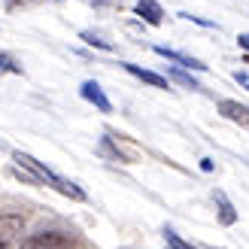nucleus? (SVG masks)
<instances>
[{
	"label": "nucleus",
	"instance_id": "f257e3e1",
	"mask_svg": "<svg viewBox=\"0 0 249 249\" xmlns=\"http://www.w3.org/2000/svg\"><path fill=\"white\" fill-rule=\"evenodd\" d=\"M12 161H16V164H21L24 170H31L34 177L40 179V185H52L55 192L73 197V201H85V192L79 189L76 182H70V179H64V177H58V173H52L46 164H40L34 155H28V152H16V155H12Z\"/></svg>",
	"mask_w": 249,
	"mask_h": 249
},
{
	"label": "nucleus",
	"instance_id": "f03ea898",
	"mask_svg": "<svg viewBox=\"0 0 249 249\" xmlns=\"http://www.w3.org/2000/svg\"><path fill=\"white\" fill-rule=\"evenodd\" d=\"M24 222L18 216H0V249H18Z\"/></svg>",
	"mask_w": 249,
	"mask_h": 249
},
{
	"label": "nucleus",
	"instance_id": "7ed1b4c3",
	"mask_svg": "<svg viewBox=\"0 0 249 249\" xmlns=\"http://www.w3.org/2000/svg\"><path fill=\"white\" fill-rule=\"evenodd\" d=\"M18 249H70V240L64 237V234L46 231V234H34V237H28Z\"/></svg>",
	"mask_w": 249,
	"mask_h": 249
},
{
	"label": "nucleus",
	"instance_id": "20e7f679",
	"mask_svg": "<svg viewBox=\"0 0 249 249\" xmlns=\"http://www.w3.org/2000/svg\"><path fill=\"white\" fill-rule=\"evenodd\" d=\"M155 52H158L161 58L173 61V64H177V67H182V70H207V64H201V61H197V58H192V55H182V52H177V49L155 46Z\"/></svg>",
	"mask_w": 249,
	"mask_h": 249
},
{
	"label": "nucleus",
	"instance_id": "39448f33",
	"mask_svg": "<svg viewBox=\"0 0 249 249\" xmlns=\"http://www.w3.org/2000/svg\"><path fill=\"white\" fill-rule=\"evenodd\" d=\"M82 97H85V101H89V104H94L97 109H101V113H109V109H113V104H109V97L104 94V89H101V85H97L94 79H89V82H82Z\"/></svg>",
	"mask_w": 249,
	"mask_h": 249
},
{
	"label": "nucleus",
	"instance_id": "423d86ee",
	"mask_svg": "<svg viewBox=\"0 0 249 249\" xmlns=\"http://www.w3.org/2000/svg\"><path fill=\"white\" fill-rule=\"evenodd\" d=\"M219 113L249 131V107H243V104H237V101H222V104H219Z\"/></svg>",
	"mask_w": 249,
	"mask_h": 249
},
{
	"label": "nucleus",
	"instance_id": "0eeeda50",
	"mask_svg": "<svg viewBox=\"0 0 249 249\" xmlns=\"http://www.w3.org/2000/svg\"><path fill=\"white\" fill-rule=\"evenodd\" d=\"M124 70H128L131 76H137V79H143L146 85H152V89H170V79H167V76H161V73H152V70H143V67H137V64H124Z\"/></svg>",
	"mask_w": 249,
	"mask_h": 249
},
{
	"label": "nucleus",
	"instance_id": "6e6552de",
	"mask_svg": "<svg viewBox=\"0 0 249 249\" xmlns=\"http://www.w3.org/2000/svg\"><path fill=\"white\" fill-rule=\"evenodd\" d=\"M137 16L149 24H161L164 21V9L158 6V0H137Z\"/></svg>",
	"mask_w": 249,
	"mask_h": 249
},
{
	"label": "nucleus",
	"instance_id": "1a4fd4ad",
	"mask_svg": "<svg viewBox=\"0 0 249 249\" xmlns=\"http://www.w3.org/2000/svg\"><path fill=\"white\" fill-rule=\"evenodd\" d=\"M213 201L219 207V222L222 225H234V222H237V210H234V204L228 201V195L225 192H213Z\"/></svg>",
	"mask_w": 249,
	"mask_h": 249
},
{
	"label": "nucleus",
	"instance_id": "9d476101",
	"mask_svg": "<svg viewBox=\"0 0 249 249\" xmlns=\"http://www.w3.org/2000/svg\"><path fill=\"white\" fill-rule=\"evenodd\" d=\"M167 79H170V82H179V85H185V89H192V91H195V89H201V85H197V82H195V79H192L182 67L170 70V73H167Z\"/></svg>",
	"mask_w": 249,
	"mask_h": 249
},
{
	"label": "nucleus",
	"instance_id": "9b49d317",
	"mask_svg": "<svg viewBox=\"0 0 249 249\" xmlns=\"http://www.w3.org/2000/svg\"><path fill=\"white\" fill-rule=\"evenodd\" d=\"M79 36H82V40L89 43V46H97V49H107V52H113V43L104 40V36H97V34H91V31H82Z\"/></svg>",
	"mask_w": 249,
	"mask_h": 249
},
{
	"label": "nucleus",
	"instance_id": "f8f14e48",
	"mask_svg": "<svg viewBox=\"0 0 249 249\" xmlns=\"http://www.w3.org/2000/svg\"><path fill=\"white\" fill-rule=\"evenodd\" d=\"M164 240H167V249H195L192 243H185L179 234H177V231H170V228L164 231Z\"/></svg>",
	"mask_w": 249,
	"mask_h": 249
},
{
	"label": "nucleus",
	"instance_id": "ddd939ff",
	"mask_svg": "<svg viewBox=\"0 0 249 249\" xmlns=\"http://www.w3.org/2000/svg\"><path fill=\"white\" fill-rule=\"evenodd\" d=\"M0 70L3 73H21V64H16V58L9 52H0Z\"/></svg>",
	"mask_w": 249,
	"mask_h": 249
},
{
	"label": "nucleus",
	"instance_id": "4468645a",
	"mask_svg": "<svg viewBox=\"0 0 249 249\" xmlns=\"http://www.w3.org/2000/svg\"><path fill=\"white\" fill-rule=\"evenodd\" d=\"M36 0H6V9H18V6H31Z\"/></svg>",
	"mask_w": 249,
	"mask_h": 249
},
{
	"label": "nucleus",
	"instance_id": "2eb2a0df",
	"mask_svg": "<svg viewBox=\"0 0 249 249\" xmlns=\"http://www.w3.org/2000/svg\"><path fill=\"white\" fill-rule=\"evenodd\" d=\"M234 79H237L240 85H246V91H249V73L246 70H237V73H234Z\"/></svg>",
	"mask_w": 249,
	"mask_h": 249
},
{
	"label": "nucleus",
	"instance_id": "dca6fc26",
	"mask_svg": "<svg viewBox=\"0 0 249 249\" xmlns=\"http://www.w3.org/2000/svg\"><path fill=\"white\" fill-rule=\"evenodd\" d=\"M237 43H240V49H243V52L249 55V34H243V36H240V40H237Z\"/></svg>",
	"mask_w": 249,
	"mask_h": 249
},
{
	"label": "nucleus",
	"instance_id": "f3484780",
	"mask_svg": "<svg viewBox=\"0 0 249 249\" xmlns=\"http://www.w3.org/2000/svg\"><path fill=\"white\" fill-rule=\"evenodd\" d=\"M243 64H249V55H246V58H243Z\"/></svg>",
	"mask_w": 249,
	"mask_h": 249
}]
</instances>
